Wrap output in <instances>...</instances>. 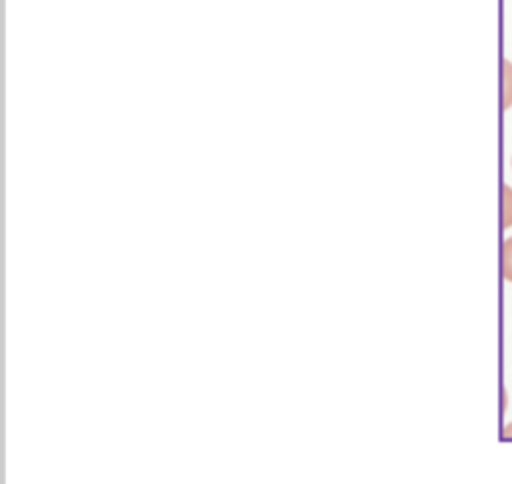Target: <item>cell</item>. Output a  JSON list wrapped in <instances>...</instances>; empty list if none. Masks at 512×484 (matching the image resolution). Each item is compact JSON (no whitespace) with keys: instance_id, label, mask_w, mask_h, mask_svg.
I'll list each match as a JSON object with an SVG mask.
<instances>
[{"instance_id":"obj_3","label":"cell","mask_w":512,"mask_h":484,"mask_svg":"<svg viewBox=\"0 0 512 484\" xmlns=\"http://www.w3.org/2000/svg\"><path fill=\"white\" fill-rule=\"evenodd\" d=\"M502 276L512 282V236L502 244Z\"/></svg>"},{"instance_id":"obj_1","label":"cell","mask_w":512,"mask_h":484,"mask_svg":"<svg viewBox=\"0 0 512 484\" xmlns=\"http://www.w3.org/2000/svg\"><path fill=\"white\" fill-rule=\"evenodd\" d=\"M512 106V62L502 60V108Z\"/></svg>"},{"instance_id":"obj_4","label":"cell","mask_w":512,"mask_h":484,"mask_svg":"<svg viewBox=\"0 0 512 484\" xmlns=\"http://www.w3.org/2000/svg\"><path fill=\"white\" fill-rule=\"evenodd\" d=\"M502 434H504V436H512V422L502 430Z\"/></svg>"},{"instance_id":"obj_2","label":"cell","mask_w":512,"mask_h":484,"mask_svg":"<svg viewBox=\"0 0 512 484\" xmlns=\"http://www.w3.org/2000/svg\"><path fill=\"white\" fill-rule=\"evenodd\" d=\"M512 226V188L508 184L502 186V228Z\"/></svg>"}]
</instances>
